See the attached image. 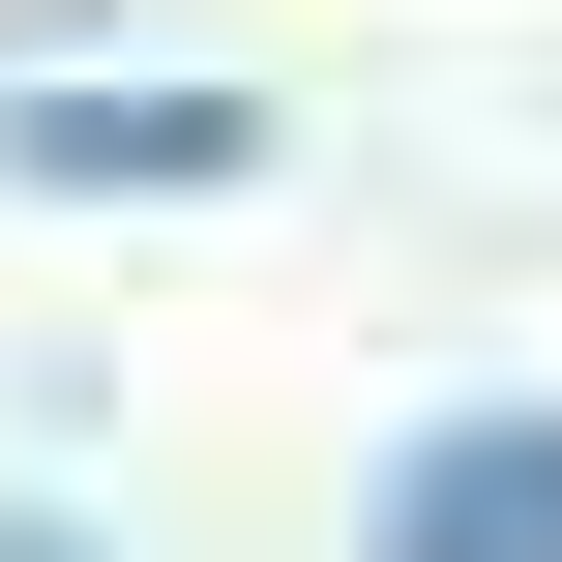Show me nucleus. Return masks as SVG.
Masks as SVG:
<instances>
[{"mask_svg": "<svg viewBox=\"0 0 562 562\" xmlns=\"http://www.w3.org/2000/svg\"><path fill=\"white\" fill-rule=\"evenodd\" d=\"M385 562H562V385L415 415V445H385Z\"/></svg>", "mask_w": 562, "mask_h": 562, "instance_id": "2", "label": "nucleus"}, {"mask_svg": "<svg viewBox=\"0 0 562 562\" xmlns=\"http://www.w3.org/2000/svg\"><path fill=\"white\" fill-rule=\"evenodd\" d=\"M0 562H89V533H0Z\"/></svg>", "mask_w": 562, "mask_h": 562, "instance_id": "3", "label": "nucleus"}, {"mask_svg": "<svg viewBox=\"0 0 562 562\" xmlns=\"http://www.w3.org/2000/svg\"><path fill=\"white\" fill-rule=\"evenodd\" d=\"M267 119L237 89H148V59H89V89H0V178H59V207H207Z\"/></svg>", "mask_w": 562, "mask_h": 562, "instance_id": "1", "label": "nucleus"}]
</instances>
